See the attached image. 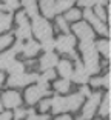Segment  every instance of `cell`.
Instances as JSON below:
<instances>
[{"instance_id": "6da1fadb", "label": "cell", "mask_w": 111, "mask_h": 120, "mask_svg": "<svg viewBox=\"0 0 111 120\" xmlns=\"http://www.w3.org/2000/svg\"><path fill=\"white\" fill-rule=\"evenodd\" d=\"M31 32H34L37 39L42 42V40L46 39H53V26L50 25V22L43 17H34L31 23Z\"/></svg>"}, {"instance_id": "7a4b0ae2", "label": "cell", "mask_w": 111, "mask_h": 120, "mask_svg": "<svg viewBox=\"0 0 111 120\" xmlns=\"http://www.w3.org/2000/svg\"><path fill=\"white\" fill-rule=\"evenodd\" d=\"M102 100V92H91V95L88 97V100L83 105V111H82V120H90L94 117L97 111V106Z\"/></svg>"}, {"instance_id": "3957f363", "label": "cell", "mask_w": 111, "mask_h": 120, "mask_svg": "<svg viewBox=\"0 0 111 120\" xmlns=\"http://www.w3.org/2000/svg\"><path fill=\"white\" fill-rule=\"evenodd\" d=\"M83 68L88 72V75H96L100 71V63H99V54L97 51H90L83 54Z\"/></svg>"}, {"instance_id": "277c9868", "label": "cell", "mask_w": 111, "mask_h": 120, "mask_svg": "<svg viewBox=\"0 0 111 120\" xmlns=\"http://www.w3.org/2000/svg\"><path fill=\"white\" fill-rule=\"evenodd\" d=\"M39 74L36 72H31V74H15V75H9V79L6 80L8 86L11 88H22V86H26L31 82H37Z\"/></svg>"}, {"instance_id": "5b68a950", "label": "cell", "mask_w": 111, "mask_h": 120, "mask_svg": "<svg viewBox=\"0 0 111 120\" xmlns=\"http://www.w3.org/2000/svg\"><path fill=\"white\" fill-rule=\"evenodd\" d=\"M54 45H56V49L59 52L71 54L74 51V46H76V37L71 34H63L57 40H54Z\"/></svg>"}, {"instance_id": "8992f818", "label": "cell", "mask_w": 111, "mask_h": 120, "mask_svg": "<svg viewBox=\"0 0 111 120\" xmlns=\"http://www.w3.org/2000/svg\"><path fill=\"white\" fill-rule=\"evenodd\" d=\"M82 17H85L86 22H88V23H91V25L94 26V29H96L97 34L105 35V37H108V35H110V32H108V26L105 25V22H100V20H99V19L93 14V11H91V9H85L82 12Z\"/></svg>"}, {"instance_id": "52a82bcc", "label": "cell", "mask_w": 111, "mask_h": 120, "mask_svg": "<svg viewBox=\"0 0 111 120\" xmlns=\"http://www.w3.org/2000/svg\"><path fill=\"white\" fill-rule=\"evenodd\" d=\"M73 31L80 39V42H83V40H93V37H94L93 28L86 22H76L74 26H73Z\"/></svg>"}, {"instance_id": "ba28073f", "label": "cell", "mask_w": 111, "mask_h": 120, "mask_svg": "<svg viewBox=\"0 0 111 120\" xmlns=\"http://www.w3.org/2000/svg\"><path fill=\"white\" fill-rule=\"evenodd\" d=\"M0 99H2V105L6 106L8 109L17 108V106H20V103H22V97H20V94H19L17 91H5Z\"/></svg>"}, {"instance_id": "9c48e42d", "label": "cell", "mask_w": 111, "mask_h": 120, "mask_svg": "<svg viewBox=\"0 0 111 120\" xmlns=\"http://www.w3.org/2000/svg\"><path fill=\"white\" fill-rule=\"evenodd\" d=\"M69 80L76 82V83H79V85H85L86 82L90 80V75H88V72L85 71L83 63L80 60H76V68H74V71H73V75H71Z\"/></svg>"}, {"instance_id": "30bf717a", "label": "cell", "mask_w": 111, "mask_h": 120, "mask_svg": "<svg viewBox=\"0 0 111 120\" xmlns=\"http://www.w3.org/2000/svg\"><path fill=\"white\" fill-rule=\"evenodd\" d=\"M46 94H50V92H43L37 85L36 86H29V88L25 91V100H26L28 105H34V103H37L43 95H46Z\"/></svg>"}, {"instance_id": "8fae6325", "label": "cell", "mask_w": 111, "mask_h": 120, "mask_svg": "<svg viewBox=\"0 0 111 120\" xmlns=\"http://www.w3.org/2000/svg\"><path fill=\"white\" fill-rule=\"evenodd\" d=\"M57 63H59V57L54 52H45V56L40 57V60H39V66L42 71L53 69Z\"/></svg>"}, {"instance_id": "7c38bea8", "label": "cell", "mask_w": 111, "mask_h": 120, "mask_svg": "<svg viewBox=\"0 0 111 120\" xmlns=\"http://www.w3.org/2000/svg\"><path fill=\"white\" fill-rule=\"evenodd\" d=\"M82 103H83V95L80 94V92H74V94L65 97V106H66V111H77Z\"/></svg>"}, {"instance_id": "4fadbf2b", "label": "cell", "mask_w": 111, "mask_h": 120, "mask_svg": "<svg viewBox=\"0 0 111 120\" xmlns=\"http://www.w3.org/2000/svg\"><path fill=\"white\" fill-rule=\"evenodd\" d=\"M73 71H74V66H73V63L69 62L68 59L59 60V63H57V72L62 75L63 80H69V79H71Z\"/></svg>"}, {"instance_id": "5bb4252c", "label": "cell", "mask_w": 111, "mask_h": 120, "mask_svg": "<svg viewBox=\"0 0 111 120\" xmlns=\"http://www.w3.org/2000/svg\"><path fill=\"white\" fill-rule=\"evenodd\" d=\"M54 3H56V0H40V11H42V14L45 19H51L56 15L54 12Z\"/></svg>"}, {"instance_id": "9a60e30c", "label": "cell", "mask_w": 111, "mask_h": 120, "mask_svg": "<svg viewBox=\"0 0 111 120\" xmlns=\"http://www.w3.org/2000/svg\"><path fill=\"white\" fill-rule=\"evenodd\" d=\"M39 51H40V43H37L36 40H28V43L23 45L22 52H23V56H25V57L31 59V57H34Z\"/></svg>"}, {"instance_id": "2e32d148", "label": "cell", "mask_w": 111, "mask_h": 120, "mask_svg": "<svg viewBox=\"0 0 111 120\" xmlns=\"http://www.w3.org/2000/svg\"><path fill=\"white\" fill-rule=\"evenodd\" d=\"M20 3L25 6V14L28 17L34 19L39 14V6H37V0H20Z\"/></svg>"}, {"instance_id": "e0dca14e", "label": "cell", "mask_w": 111, "mask_h": 120, "mask_svg": "<svg viewBox=\"0 0 111 120\" xmlns=\"http://www.w3.org/2000/svg\"><path fill=\"white\" fill-rule=\"evenodd\" d=\"M14 60H15V52L12 49H8L3 54H0V69H8V66Z\"/></svg>"}, {"instance_id": "ac0fdd59", "label": "cell", "mask_w": 111, "mask_h": 120, "mask_svg": "<svg viewBox=\"0 0 111 120\" xmlns=\"http://www.w3.org/2000/svg\"><path fill=\"white\" fill-rule=\"evenodd\" d=\"M74 3H76V0H56V3H54V12L56 14L66 12L68 9L73 8Z\"/></svg>"}, {"instance_id": "d6986e66", "label": "cell", "mask_w": 111, "mask_h": 120, "mask_svg": "<svg viewBox=\"0 0 111 120\" xmlns=\"http://www.w3.org/2000/svg\"><path fill=\"white\" fill-rule=\"evenodd\" d=\"M31 25H29V22L28 23H25V25H20L17 29H15V35H17V40H31Z\"/></svg>"}, {"instance_id": "ffe728a7", "label": "cell", "mask_w": 111, "mask_h": 120, "mask_svg": "<svg viewBox=\"0 0 111 120\" xmlns=\"http://www.w3.org/2000/svg\"><path fill=\"white\" fill-rule=\"evenodd\" d=\"M51 108H53V112L54 114H60V112H65L66 111V106H65V97H54L51 99Z\"/></svg>"}, {"instance_id": "44dd1931", "label": "cell", "mask_w": 111, "mask_h": 120, "mask_svg": "<svg viewBox=\"0 0 111 120\" xmlns=\"http://www.w3.org/2000/svg\"><path fill=\"white\" fill-rule=\"evenodd\" d=\"M96 51L97 52H100L102 56L105 57V59H110V54H111V46H110V40H99V42L96 43Z\"/></svg>"}, {"instance_id": "7402d4cb", "label": "cell", "mask_w": 111, "mask_h": 120, "mask_svg": "<svg viewBox=\"0 0 111 120\" xmlns=\"http://www.w3.org/2000/svg\"><path fill=\"white\" fill-rule=\"evenodd\" d=\"M110 102H111V95H110V92H107L105 97L100 100V103H99V106H100L99 112H100L102 117H108L110 116Z\"/></svg>"}, {"instance_id": "603a6c76", "label": "cell", "mask_w": 111, "mask_h": 120, "mask_svg": "<svg viewBox=\"0 0 111 120\" xmlns=\"http://www.w3.org/2000/svg\"><path fill=\"white\" fill-rule=\"evenodd\" d=\"M12 17L9 12H0V32H5L11 28Z\"/></svg>"}, {"instance_id": "cb8c5ba5", "label": "cell", "mask_w": 111, "mask_h": 120, "mask_svg": "<svg viewBox=\"0 0 111 120\" xmlns=\"http://www.w3.org/2000/svg\"><path fill=\"white\" fill-rule=\"evenodd\" d=\"M8 72H9L11 75H15V74H23L25 72V63H22V62H19V60H14L12 63L8 66Z\"/></svg>"}, {"instance_id": "d4e9b609", "label": "cell", "mask_w": 111, "mask_h": 120, "mask_svg": "<svg viewBox=\"0 0 111 120\" xmlns=\"http://www.w3.org/2000/svg\"><path fill=\"white\" fill-rule=\"evenodd\" d=\"M80 17H82V11L77 9V8H71V9H68L65 12L63 19L66 22H77V20H80Z\"/></svg>"}, {"instance_id": "484cf974", "label": "cell", "mask_w": 111, "mask_h": 120, "mask_svg": "<svg viewBox=\"0 0 111 120\" xmlns=\"http://www.w3.org/2000/svg\"><path fill=\"white\" fill-rule=\"evenodd\" d=\"M69 88H71V83H69V80H56L54 82V89L57 92H60V94H65V92H68Z\"/></svg>"}, {"instance_id": "4316f807", "label": "cell", "mask_w": 111, "mask_h": 120, "mask_svg": "<svg viewBox=\"0 0 111 120\" xmlns=\"http://www.w3.org/2000/svg\"><path fill=\"white\" fill-rule=\"evenodd\" d=\"M79 48L82 51V54H86V52H90V51L96 49V42L94 40H83V42H80Z\"/></svg>"}, {"instance_id": "83f0119b", "label": "cell", "mask_w": 111, "mask_h": 120, "mask_svg": "<svg viewBox=\"0 0 111 120\" xmlns=\"http://www.w3.org/2000/svg\"><path fill=\"white\" fill-rule=\"evenodd\" d=\"M40 49H43L45 52H53V51L56 49V45H54V40H53V39L42 40V43H40Z\"/></svg>"}, {"instance_id": "f1b7e54d", "label": "cell", "mask_w": 111, "mask_h": 120, "mask_svg": "<svg viewBox=\"0 0 111 120\" xmlns=\"http://www.w3.org/2000/svg\"><path fill=\"white\" fill-rule=\"evenodd\" d=\"M56 26L60 29L63 34H69V26H68V22L65 20L63 17H57L56 19Z\"/></svg>"}, {"instance_id": "f546056e", "label": "cell", "mask_w": 111, "mask_h": 120, "mask_svg": "<svg viewBox=\"0 0 111 120\" xmlns=\"http://www.w3.org/2000/svg\"><path fill=\"white\" fill-rule=\"evenodd\" d=\"M94 15H96L97 19L100 22H105L107 20V12H105V9H103V6H100V5H94V12H93Z\"/></svg>"}, {"instance_id": "4dcf8cb0", "label": "cell", "mask_w": 111, "mask_h": 120, "mask_svg": "<svg viewBox=\"0 0 111 120\" xmlns=\"http://www.w3.org/2000/svg\"><path fill=\"white\" fill-rule=\"evenodd\" d=\"M9 45H12V35L11 34H2L0 35V49H5Z\"/></svg>"}, {"instance_id": "1f68e13d", "label": "cell", "mask_w": 111, "mask_h": 120, "mask_svg": "<svg viewBox=\"0 0 111 120\" xmlns=\"http://www.w3.org/2000/svg\"><path fill=\"white\" fill-rule=\"evenodd\" d=\"M15 22H17V25H25L28 23V15L25 14V11H19L17 14H15Z\"/></svg>"}, {"instance_id": "d6a6232c", "label": "cell", "mask_w": 111, "mask_h": 120, "mask_svg": "<svg viewBox=\"0 0 111 120\" xmlns=\"http://www.w3.org/2000/svg\"><path fill=\"white\" fill-rule=\"evenodd\" d=\"M26 114H28V112H26V109H25V108H20V106H17L12 116H14L17 120H22V119H25V117H26Z\"/></svg>"}, {"instance_id": "836d02e7", "label": "cell", "mask_w": 111, "mask_h": 120, "mask_svg": "<svg viewBox=\"0 0 111 120\" xmlns=\"http://www.w3.org/2000/svg\"><path fill=\"white\" fill-rule=\"evenodd\" d=\"M40 77L43 79V80H54L56 79V71L54 69H46V71H43V74L40 75Z\"/></svg>"}, {"instance_id": "e575fe53", "label": "cell", "mask_w": 111, "mask_h": 120, "mask_svg": "<svg viewBox=\"0 0 111 120\" xmlns=\"http://www.w3.org/2000/svg\"><path fill=\"white\" fill-rule=\"evenodd\" d=\"M79 6L85 8V9H91V8L96 5V0H77Z\"/></svg>"}, {"instance_id": "d590c367", "label": "cell", "mask_w": 111, "mask_h": 120, "mask_svg": "<svg viewBox=\"0 0 111 120\" xmlns=\"http://www.w3.org/2000/svg\"><path fill=\"white\" fill-rule=\"evenodd\" d=\"M3 5L9 11H14V9L19 8V0H3Z\"/></svg>"}, {"instance_id": "8d00e7d4", "label": "cell", "mask_w": 111, "mask_h": 120, "mask_svg": "<svg viewBox=\"0 0 111 120\" xmlns=\"http://www.w3.org/2000/svg\"><path fill=\"white\" fill-rule=\"evenodd\" d=\"M50 108H51V99H45V100H42V102H40V105H39V109L42 111V112H46Z\"/></svg>"}, {"instance_id": "74e56055", "label": "cell", "mask_w": 111, "mask_h": 120, "mask_svg": "<svg viewBox=\"0 0 111 120\" xmlns=\"http://www.w3.org/2000/svg\"><path fill=\"white\" fill-rule=\"evenodd\" d=\"M26 120H50V116H48V114L37 116V114L34 112V114H28V119H26Z\"/></svg>"}, {"instance_id": "f35d334b", "label": "cell", "mask_w": 111, "mask_h": 120, "mask_svg": "<svg viewBox=\"0 0 111 120\" xmlns=\"http://www.w3.org/2000/svg\"><path fill=\"white\" fill-rule=\"evenodd\" d=\"M23 45H25V43L22 42V40H17V42L14 43V46H12V51H14L15 54H17V52H22V49H23Z\"/></svg>"}, {"instance_id": "ab89813d", "label": "cell", "mask_w": 111, "mask_h": 120, "mask_svg": "<svg viewBox=\"0 0 111 120\" xmlns=\"http://www.w3.org/2000/svg\"><path fill=\"white\" fill-rule=\"evenodd\" d=\"M110 80H111V74L107 72V75L102 77V86H105L107 89H110Z\"/></svg>"}, {"instance_id": "60d3db41", "label": "cell", "mask_w": 111, "mask_h": 120, "mask_svg": "<svg viewBox=\"0 0 111 120\" xmlns=\"http://www.w3.org/2000/svg\"><path fill=\"white\" fill-rule=\"evenodd\" d=\"M12 119V112L6 111V112H0V120H11Z\"/></svg>"}, {"instance_id": "b9f144b4", "label": "cell", "mask_w": 111, "mask_h": 120, "mask_svg": "<svg viewBox=\"0 0 111 120\" xmlns=\"http://www.w3.org/2000/svg\"><path fill=\"white\" fill-rule=\"evenodd\" d=\"M90 83H91V86H100L102 85V77H93Z\"/></svg>"}, {"instance_id": "7bdbcfd3", "label": "cell", "mask_w": 111, "mask_h": 120, "mask_svg": "<svg viewBox=\"0 0 111 120\" xmlns=\"http://www.w3.org/2000/svg\"><path fill=\"white\" fill-rule=\"evenodd\" d=\"M79 92L83 95V97H85V95H86V97H90V95H91V91H90V88H88V86H82Z\"/></svg>"}, {"instance_id": "ee69618b", "label": "cell", "mask_w": 111, "mask_h": 120, "mask_svg": "<svg viewBox=\"0 0 111 120\" xmlns=\"http://www.w3.org/2000/svg\"><path fill=\"white\" fill-rule=\"evenodd\" d=\"M56 120H71V117L68 116V114H63V116H60V117H57Z\"/></svg>"}, {"instance_id": "f6af8a7d", "label": "cell", "mask_w": 111, "mask_h": 120, "mask_svg": "<svg viewBox=\"0 0 111 120\" xmlns=\"http://www.w3.org/2000/svg\"><path fill=\"white\" fill-rule=\"evenodd\" d=\"M3 82H5V75H3V72H0V86L3 85Z\"/></svg>"}, {"instance_id": "bcb514c9", "label": "cell", "mask_w": 111, "mask_h": 120, "mask_svg": "<svg viewBox=\"0 0 111 120\" xmlns=\"http://www.w3.org/2000/svg\"><path fill=\"white\" fill-rule=\"evenodd\" d=\"M2 108H3V105H2V99H0V111H2Z\"/></svg>"}, {"instance_id": "7dc6e473", "label": "cell", "mask_w": 111, "mask_h": 120, "mask_svg": "<svg viewBox=\"0 0 111 120\" xmlns=\"http://www.w3.org/2000/svg\"><path fill=\"white\" fill-rule=\"evenodd\" d=\"M105 2H108V0H105Z\"/></svg>"}]
</instances>
